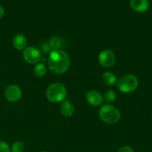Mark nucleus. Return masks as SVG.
<instances>
[{
	"label": "nucleus",
	"mask_w": 152,
	"mask_h": 152,
	"mask_svg": "<svg viewBox=\"0 0 152 152\" xmlns=\"http://www.w3.org/2000/svg\"><path fill=\"white\" fill-rule=\"evenodd\" d=\"M40 152H48V151H40Z\"/></svg>",
	"instance_id": "obj_20"
},
{
	"label": "nucleus",
	"mask_w": 152,
	"mask_h": 152,
	"mask_svg": "<svg viewBox=\"0 0 152 152\" xmlns=\"http://www.w3.org/2000/svg\"><path fill=\"white\" fill-rule=\"evenodd\" d=\"M117 152H134V151L131 147L125 145V146H123L122 147V148H119L117 151Z\"/></svg>",
	"instance_id": "obj_18"
},
{
	"label": "nucleus",
	"mask_w": 152,
	"mask_h": 152,
	"mask_svg": "<svg viewBox=\"0 0 152 152\" xmlns=\"http://www.w3.org/2000/svg\"><path fill=\"white\" fill-rule=\"evenodd\" d=\"M131 7L137 13H144L149 7L148 0H131Z\"/></svg>",
	"instance_id": "obj_9"
},
{
	"label": "nucleus",
	"mask_w": 152,
	"mask_h": 152,
	"mask_svg": "<svg viewBox=\"0 0 152 152\" xmlns=\"http://www.w3.org/2000/svg\"><path fill=\"white\" fill-rule=\"evenodd\" d=\"M28 45V39L24 34H18L13 37V46L18 50H25Z\"/></svg>",
	"instance_id": "obj_10"
},
{
	"label": "nucleus",
	"mask_w": 152,
	"mask_h": 152,
	"mask_svg": "<svg viewBox=\"0 0 152 152\" xmlns=\"http://www.w3.org/2000/svg\"><path fill=\"white\" fill-rule=\"evenodd\" d=\"M67 91L64 85L60 83H52L46 90V98L49 102H60L66 98Z\"/></svg>",
	"instance_id": "obj_2"
},
{
	"label": "nucleus",
	"mask_w": 152,
	"mask_h": 152,
	"mask_svg": "<svg viewBox=\"0 0 152 152\" xmlns=\"http://www.w3.org/2000/svg\"><path fill=\"white\" fill-rule=\"evenodd\" d=\"M98 62L104 68H110L116 62L114 53L110 50H104L98 55Z\"/></svg>",
	"instance_id": "obj_6"
},
{
	"label": "nucleus",
	"mask_w": 152,
	"mask_h": 152,
	"mask_svg": "<svg viewBox=\"0 0 152 152\" xmlns=\"http://www.w3.org/2000/svg\"><path fill=\"white\" fill-rule=\"evenodd\" d=\"M22 56L24 60L29 64H37L41 59V53L40 50L33 46L27 47L23 50Z\"/></svg>",
	"instance_id": "obj_5"
},
{
	"label": "nucleus",
	"mask_w": 152,
	"mask_h": 152,
	"mask_svg": "<svg viewBox=\"0 0 152 152\" xmlns=\"http://www.w3.org/2000/svg\"><path fill=\"white\" fill-rule=\"evenodd\" d=\"M34 73L37 77H43L47 73V68L43 63H37L34 68Z\"/></svg>",
	"instance_id": "obj_13"
},
{
	"label": "nucleus",
	"mask_w": 152,
	"mask_h": 152,
	"mask_svg": "<svg viewBox=\"0 0 152 152\" xmlns=\"http://www.w3.org/2000/svg\"><path fill=\"white\" fill-rule=\"evenodd\" d=\"M139 80L133 74H126L121 77L117 83V87L123 93H131L137 88Z\"/></svg>",
	"instance_id": "obj_4"
},
{
	"label": "nucleus",
	"mask_w": 152,
	"mask_h": 152,
	"mask_svg": "<svg viewBox=\"0 0 152 152\" xmlns=\"http://www.w3.org/2000/svg\"><path fill=\"white\" fill-rule=\"evenodd\" d=\"M48 65L52 72L57 74L65 73L70 66V58L62 50H52L48 59Z\"/></svg>",
	"instance_id": "obj_1"
},
{
	"label": "nucleus",
	"mask_w": 152,
	"mask_h": 152,
	"mask_svg": "<svg viewBox=\"0 0 152 152\" xmlns=\"http://www.w3.org/2000/svg\"><path fill=\"white\" fill-rule=\"evenodd\" d=\"M60 110H61V112L63 116L69 117L71 116H72V114H74L75 107L69 101L66 100L64 102H63V103L61 104Z\"/></svg>",
	"instance_id": "obj_11"
},
{
	"label": "nucleus",
	"mask_w": 152,
	"mask_h": 152,
	"mask_svg": "<svg viewBox=\"0 0 152 152\" xmlns=\"http://www.w3.org/2000/svg\"><path fill=\"white\" fill-rule=\"evenodd\" d=\"M4 96L9 102H17L22 96V91L19 86L14 85L10 86L4 91Z\"/></svg>",
	"instance_id": "obj_7"
},
{
	"label": "nucleus",
	"mask_w": 152,
	"mask_h": 152,
	"mask_svg": "<svg viewBox=\"0 0 152 152\" xmlns=\"http://www.w3.org/2000/svg\"><path fill=\"white\" fill-rule=\"evenodd\" d=\"M103 98H104V100L106 101V102H107V103H111V102H114L115 99H116V93L112 90H107L104 93Z\"/></svg>",
	"instance_id": "obj_14"
},
{
	"label": "nucleus",
	"mask_w": 152,
	"mask_h": 152,
	"mask_svg": "<svg viewBox=\"0 0 152 152\" xmlns=\"http://www.w3.org/2000/svg\"><path fill=\"white\" fill-rule=\"evenodd\" d=\"M4 14V7H3L2 6L0 5V19H1V18L3 17Z\"/></svg>",
	"instance_id": "obj_19"
},
{
	"label": "nucleus",
	"mask_w": 152,
	"mask_h": 152,
	"mask_svg": "<svg viewBox=\"0 0 152 152\" xmlns=\"http://www.w3.org/2000/svg\"><path fill=\"white\" fill-rule=\"evenodd\" d=\"M102 81L105 85L109 86H113L117 82V78L116 75L110 71L104 72L102 75Z\"/></svg>",
	"instance_id": "obj_12"
},
{
	"label": "nucleus",
	"mask_w": 152,
	"mask_h": 152,
	"mask_svg": "<svg viewBox=\"0 0 152 152\" xmlns=\"http://www.w3.org/2000/svg\"><path fill=\"white\" fill-rule=\"evenodd\" d=\"M24 148V144L21 141H16L12 145L10 151L11 152H23Z\"/></svg>",
	"instance_id": "obj_16"
},
{
	"label": "nucleus",
	"mask_w": 152,
	"mask_h": 152,
	"mask_svg": "<svg viewBox=\"0 0 152 152\" xmlns=\"http://www.w3.org/2000/svg\"><path fill=\"white\" fill-rule=\"evenodd\" d=\"M86 100L89 105L92 106H99L104 101L103 96L96 91H90L86 94Z\"/></svg>",
	"instance_id": "obj_8"
},
{
	"label": "nucleus",
	"mask_w": 152,
	"mask_h": 152,
	"mask_svg": "<svg viewBox=\"0 0 152 152\" xmlns=\"http://www.w3.org/2000/svg\"><path fill=\"white\" fill-rule=\"evenodd\" d=\"M0 152H11L8 144L3 140H0Z\"/></svg>",
	"instance_id": "obj_17"
},
{
	"label": "nucleus",
	"mask_w": 152,
	"mask_h": 152,
	"mask_svg": "<svg viewBox=\"0 0 152 152\" xmlns=\"http://www.w3.org/2000/svg\"><path fill=\"white\" fill-rule=\"evenodd\" d=\"M61 45V41L58 37H53L50 39V41H49V46H50L51 48L52 49V50H59Z\"/></svg>",
	"instance_id": "obj_15"
},
{
	"label": "nucleus",
	"mask_w": 152,
	"mask_h": 152,
	"mask_svg": "<svg viewBox=\"0 0 152 152\" xmlns=\"http://www.w3.org/2000/svg\"><path fill=\"white\" fill-rule=\"evenodd\" d=\"M98 116L104 123L107 124H115L118 123L121 118V114L119 110L109 104L101 107L98 111Z\"/></svg>",
	"instance_id": "obj_3"
}]
</instances>
